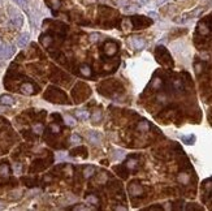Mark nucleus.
<instances>
[{"mask_svg":"<svg viewBox=\"0 0 212 211\" xmlns=\"http://www.w3.org/2000/svg\"><path fill=\"white\" fill-rule=\"evenodd\" d=\"M44 98L48 99L49 102H55V103H68L66 95L64 94L61 90H59V89H56L53 86H49L47 89V93L44 94Z\"/></svg>","mask_w":212,"mask_h":211,"instance_id":"1","label":"nucleus"},{"mask_svg":"<svg viewBox=\"0 0 212 211\" xmlns=\"http://www.w3.org/2000/svg\"><path fill=\"white\" fill-rule=\"evenodd\" d=\"M155 56L157 59V61L163 65L167 67H173V60H172L169 52L167 51V48L163 47V46H157L155 50Z\"/></svg>","mask_w":212,"mask_h":211,"instance_id":"2","label":"nucleus"},{"mask_svg":"<svg viewBox=\"0 0 212 211\" xmlns=\"http://www.w3.org/2000/svg\"><path fill=\"white\" fill-rule=\"evenodd\" d=\"M130 22L133 26H134V29H141L143 26H148L151 24V20L146 19V17H143V16H133L130 19Z\"/></svg>","mask_w":212,"mask_h":211,"instance_id":"3","label":"nucleus"},{"mask_svg":"<svg viewBox=\"0 0 212 211\" xmlns=\"http://www.w3.org/2000/svg\"><path fill=\"white\" fill-rule=\"evenodd\" d=\"M104 53H106L107 56H113V55H116V53L118 52V44L116 43V42H113V41H111V42H107L106 44H104Z\"/></svg>","mask_w":212,"mask_h":211,"instance_id":"4","label":"nucleus"},{"mask_svg":"<svg viewBox=\"0 0 212 211\" xmlns=\"http://www.w3.org/2000/svg\"><path fill=\"white\" fill-rule=\"evenodd\" d=\"M129 192H130V195L133 197H139L143 194V187L138 182H130L129 185Z\"/></svg>","mask_w":212,"mask_h":211,"instance_id":"5","label":"nucleus"},{"mask_svg":"<svg viewBox=\"0 0 212 211\" xmlns=\"http://www.w3.org/2000/svg\"><path fill=\"white\" fill-rule=\"evenodd\" d=\"M21 93L25 95H34L38 93V89H37V86H34L31 82H26V84H24L22 86H21Z\"/></svg>","mask_w":212,"mask_h":211,"instance_id":"6","label":"nucleus"},{"mask_svg":"<svg viewBox=\"0 0 212 211\" xmlns=\"http://www.w3.org/2000/svg\"><path fill=\"white\" fill-rule=\"evenodd\" d=\"M10 21H12V24L16 27H21V26H22V24H24L22 16H21L18 12L13 10V9H10Z\"/></svg>","mask_w":212,"mask_h":211,"instance_id":"7","label":"nucleus"},{"mask_svg":"<svg viewBox=\"0 0 212 211\" xmlns=\"http://www.w3.org/2000/svg\"><path fill=\"white\" fill-rule=\"evenodd\" d=\"M87 138H89V141L91 142V144L98 145L99 142H100V138H102V135H100L98 132H95V130H90L89 133H87Z\"/></svg>","mask_w":212,"mask_h":211,"instance_id":"8","label":"nucleus"},{"mask_svg":"<svg viewBox=\"0 0 212 211\" xmlns=\"http://www.w3.org/2000/svg\"><path fill=\"white\" fill-rule=\"evenodd\" d=\"M0 104H4V106H13L14 104V98L12 95L4 94L0 96Z\"/></svg>","mask_w":212,"mask_h":211,"instance_id":"9","label":"nucleus"},{"mask_svg":"<svg viewBox=\"0 0 212 211\" xmlns=\"http://www.w3.org/2000/svg\"><path fill=\"white\" fill-rule=\"evenodd\" d=\"M14 52V48L12 46H4L1 51V55H0V59H8L12 56V53Z\"/></svg>","mask_w":212,"mask_h":211,"instance_id":"10","label":"nucleus"},{"mask_svg":"<svg viewBox=\"0 0 212 211\" xmlns=\"http://www.w3.org/2000/svg\"><path fill=\"white\" fill-rule=\"evenodd\" d=\"M90 117H91L92 124H99L100 120H102V111L100 110H94L92 111V113L90 115Z\"/></svg>","mask_w":212,"mask_h":211,"instance_id":"11","label":"nucleus"},{"mask_svg":"<svg viewBox=\"0 0 212 211\" xmlns=\"http://www.w3.org/2000/svg\"><path fill=\"white\" fill-rule=\"evenodd\" d=\"M131 43H133V46H134V48H137V50H142L143 47H145L146 42L143 41L142 38H139V37H134V38L131 39Z\"/></svg>","mask_w":212,"mask_h":211,"instance_id":"12","label":"nucleus"},{"mask_svg":"<svg viewBox=\"0 0 212 211\" xmlns=\"http://www.w3.org/2000/svg\"><path fill=\"white\" fill-rule=\"evenodd\" d=\"M125 166L128 167V170H131V171H134V170H137V167L139 166V162H138V159L135 158H130L126 162V164H125Z\"/></svg>","mask_w":212,"mask_h":211,"instance_id":"13","label":"nucleus"},{"mask_svg":"<svg viewBox=\"0 0 212 211\" xmlns=\"http://www.w3.org/2000/svg\"><path fill=\"white\" fill-rule=\"evenodd\" d=\"M113 170L116 171V172H118V175L123 178L128 177V167L126 166H116V167H113Z\"/></svg>","mask_w":212,"mask_h":211,"instance_id":"14","label":"nucleus"},{"mask_svg":"<svg viewBox=\"0 0 212 211\" xmlns=\"http://www.w3.org/2000/svg\"><path fill=\"white\" fill-rule=\"evenodd\" d=\"M29 38H30V35H29V33H24V34H21V37L18 38V41H17V44H18L20 47H25V46L27 44V42H29Z\"/></svg>","mask_w":212,"mask_h":211,"instance_id":"15","label":"nucleus"},{"mask_svg":"<svg viewBox=\"0 0 212 211\" xmlns=\"http://www.w3.org/2000/svg\"><path fill=\"white\" fill-rule=\"evenodd\" d=\"M203 190L206 192V194L208 197L212 195V178H210V180L203 182Z\"/></svg>","mask_w":212,"mask_h":211,"instance_id":"16","label":"nucleus"},{"mask_svg":"<svg viewBox=\"0 0 212 211\" xmlns=\"http://www.w3.org/2000/svg\"><path fill=\"white\" fill-rule=\"evenodd\" d=\"M75 115H77V117L80 120H87V119H90V113H89V111H86V110H78V111H75Z\"/></svg>","mask_w":212,"mask_h":211,"instance_id":"17","label":"nucleus"},{"mask_svg":"<svg viewBox=\"0 0 212 211\" xmlns=\"http://www.w3.org/2000/svg\"><path fill=\"white\" fill-rule=\"evenodd\" d=\"M181 141L186 145H194L195 142V135L194 134H189V135H181Z\"/></svg>","mask_w":212,"mask_h":211,"instance_id":"18","label":"nucleus"},{"mask_svg":"<svg viewBox=\"0 0 212 211\" xmlns=\"http://www.w3.org/2000/svg\"><path fill=\"white\" fill-rule=\"evenodd\" d=\"M80 73L82 74L83 77H90L92 74V72H91V68H90L89 65H81L80 67Z\"/></svg>","mask_w":212,"mask_h":211,"instance_id":"19","label":"nucleus"},{"mask_svg":"<svg viewBox=\"0 0 212 211\" xmlns=\"http://www.w3.org/2000/svg\"><path fill=\"white\" fill-rule=\"evenodd\" d=\"M9 173H10V168H9L8 164H7V163L0 164V176H4V177H7Z\"/></svg>","mask_w":212,"mask_h":211,"instance_id":"20","label":"nucleus"},{"mask_svg":"<svg viewBox=\"0 0 212 211\" xmlns=\"http://www.w3.org/2000/svg\"><path fill=\"white\" fill-rule=\"evenodd\" d=\"M94 173H95V167H94V166H87V167H85V170H83V176H85V177H91Z\"/></svg>","mask_w":212,"mask_h":211,"instance_id":"21","label":"nucleus"},{"mask_svg":"<svg viewBox=\"0 0 212 211\" xmlns=\"http://www.w3.org/2000/svg\"><path fill=\"white\" fill-rule=\"evenodd\" d=\"M148 129H150V124L147 123L146 120L139 121V124H138V130L139 132H147Z\"/></svg>","mask_w":212,"mask_h":211,"instance_id":"22","label":"nucleus"},{"mask_svg":"<svg viewBox=\"0 0 212 211\" xmlns=\"http://www.w3.org/2000/svg\"><path fill=\"white\" fill-rule=\"evenodd\" d=\"M41 42H42V44L44 46V47H48V46L52 43V38L49 37V35H42Z\"/></svg>","mask_w":212,"mask_h":211,"instance_id":"23","label":"nucleus"},{"mask_svg":"<svg viewBox=\"0 0 212 211\" xmlns=\"http://www.w3.org/2000/svg\"><path fill=\"white\" fill-rule=\"evenodd\" d=\"M60 130H61V129H60V127L57 124H53L52 123L51 125H49V132H51V133L57 134V133H60Z\"/></svg>","mask_w":212,"mask_h":211,"instance_id":"24","label":"nucleus"},{"mask_svg":"<svg viewBox=\"0 0 212 211\" xmlns=\"http://www.w3.org/2000/svg\"><path fill=\"white\" fill-rule=\"evenodd\" d=\"M81 137H80V135H78V134H72L70 135V144H74V145H77V144H80V142H81Z\"/></svg>","mask_w":212,"mask_h":211,"instance_id":"25","label":"nucleus"},{"mask_svg":"<svg viewBox=\"0 0 212 211\" xmlns=\"http://www.w3.org/2000/svg\"><path fill=\"white\" fill-rule=\"evenodd\" d=\"M65 123L68 125H70V127H74V125H75V119H74V117H72L70 115H66L65 116Z\"/></svg>","mask_w":212,"mask_h":211,"instance_id":"26","label":"nucleus"},{"mask_svg":"<svg viewBox=\"0 0 212 211\" xmlns=\"http://www.w3.org/2000/svg\"><path fill=\"white\" fill-rule=\"evenodd\" d=\"M47 3L49 4V7H51V8H59L60 7V0H47Z\"/></svg>","mask_w":212,"mask_h":211,"instance_id":"27","label":"nucleus"},{"mask_svg":"<svg viewBox=\"0 0 212 211\" xmlns=\"http://www.w3.org/2000/svg\"><path fill=\"white\" fill-rule=\"evenodd\" d=\"M42 130H43V125L42 124L34 125V132H35V133H42Z\"/></svg>","mask_w":212,"mask_h":211,"instance_id":"28","label":"nucleus"},{"mask_svg":"<svg viewBox=\"0 0 212 211\" xmlns=\"http://www.w3.org/2000/svg\"><path fill=\"white\" fill-rule=\"evenodd\" d=\"M87 201L90 203H94V205H95V203L98 202V199H96V197H94V195H90V197H87Z\"/></svg>","mask_w":212,"mask_h":211,"instance_id":"29","label":"nucleus"},{"mask_svg":"<svg viewBox=\"0 0 212 211\" xmlns=\"http://www.w3.org/2000/svg\"><path fill=\"white\" fill-rule=\"evenodd\" d=\"M90 39H91V42H95L99 39V34H91L90 35Z\"/></svg>","mask_w":212,"mask_h":211,"instance_id":"30","label":"nucleus"},{"mask_svg":"<svg viewBox=\"0 0 212 211\" xmlns=\"http://www.w3.org/2000/svg\"><path fill=\"white\" fill-rule=\"evenodd\" d=\"M14 171H16L17 173H21V166H20L18 163H16V164H14Z\"/></svg>","mask_w":212,"mask_h":211,"instance_id":"31","label":"nucleus"},{"mask_svg":"<svg viewBox=\"0 0 212 211\" xmlns=\"http://www.w3.org/2000/svg\"><path fill=\"white\" fill-rule=\"evenodd\" d=\"M14 1H16L17 4L22 5V7H25V5H26V0H14Z\"/></svg>","mask_w":212,"mask_h":211,"instance_id":"32","label":"nucleus"},{"mask_svg":"<svg viewBox=\"0 0 212 211\" xmlns=\"http://www.w3.org/2000/svg\"><path fill=\"white\" fill-rule=\"evenodd\" d=\"M150 16H151V17H154V19H156V17H157V15H156L155 12H150Z\"/></svg>","mask_w":212,"mask_h":211,"instance_id":"33","label":"nucleus"},{"mask_svg":"<svg viewBox=\"0 0 212 211\" xmlns=\"http://www.w3.org/2000/svg\"><path fill=\"white\" fill-rule=\"evenodd\" d=\"M3 207H4V205H3V203L0 202V209H3Z\"/></svg>","mask_w":212,"mask_h":211,"instance_id":"34","label":"nucleus"}]
</instances>
